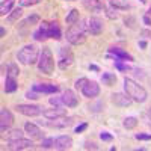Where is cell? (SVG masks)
I'll return each mask as SVG.
<instances>
[{"label":"cell","mask_w":151,"mask_h":151,"mask_svg":"<svg viewBox=\"0 0 151 151\" xmlns=\"http://www.w3.org/2000/svg\"><path fill=\"white\" fill-rule=\"evenodd\" d=\"M62 101H64V106H67V107H76L79 104V97L76 95L74 91L67 89L62 94Z\"/></svg>","instance_id":"19"},{"label":"cell","mask_w":151,"mask_h":151,"mask_svg":"<svg viewBox=\"0 0 151 151\" xmlns=\"http://www.w3.org/2000/svg\"><path fill=\"white\" fill-rule=\"evenodd\" d=\"M82 5L88 12H101L104 11V0H82Z\"/></svg>","instance_id":"16"},{"label":"cell","mask_w":151,"mask_h":151,"mask_svg":"<svg viewBox=\"0 0 151 151\" xmlns=\"http://www.w3.org/2000/svg\"><path fill=\"white\" fill-rule=\"evenodd\" d=\"M79 24L83 27V30L86 33H91V35H100L103 32V20L98 18V17H86L83 20L79 21Z\"/></svg>","instance_id":"5"},{"label":"cell","mask_w":151,"mask_h":151,"mask_svg":"<svg viewBox=\"0 0 151 151\" xmlns=\"http://www.w3.org/2000/svg\"><path fill=\"white\" fill-rule=\"evenodd\" d=\"M142 21H144V24L145 26H151V8L144 14V17H142Z\"/></svg>","instance_id":"38"},{"label":"cell","mask_w":151,"mask_h":151,"mask_svg":"<svg viewBox=\"0 0 151 151\" xmlns=\"http://www.w3.org/2000/svg\"><path fill=\"white\" fill-rule=\"evenodd\" d=\"M21 15H23V9H21V6H20V8H15V9H12L11 14H8L6 21H8L9 24H14V23H17V21L21 18Z\"/></svg>","instance_id":"25"},{"label":"cell","mask_w":151,"mask_h":151,"mask_svg":"<svg viewBox=\"0 0 151 151\" xmlns=\"http://www.w3.org/2000/svg\"><path fill=\"white\" fill-rule=\"evenodd\" d=\"M26 98H29V100H38V98H40V94L32 89V91H27L26 92Z\"/></svg>","instance_id":"43"},{"label":"cell","mask_w":151,"mask_h":151,"mask_svg":"<svg viewBox=\"0 0 151 151\" xmlns=\"http://www.w3.org/2000/svg\"><path fill=\"white\" fill-rule=\"evenodd\" d=\"M42 0H20V6L24 8V6H35L38 3H41Z\"/></svg>","instance_id":"35"},{"label":"cell","mask_w":151,"mask_h":151,"mask_svg":"<svg viewBox=\"0 0 151 151\" xmlns=\"http://www.w3.org/2000/svg\"><path fill=\"white\" fill-rule=\"evenodd\" d=\"M124 24H125L127 27H130V29H134L136 18H133V17H125V18H124Z\"/></svg>","instance_id":"39"},{"label":"cell","mask_w":151,"mask_h":151,"mask_svg":"<svg viewBox=\"0 0 151 151\" xmlns=\"http://www.w3.org/2000/svg\"><path fill=\"white\" fill-rule=\"evenodd\" d=\"M14 5H15V0H2V3H0V15L5 17L6 14H11Z\"/></svg>","instance_id":"22"},{"label":"cell","mask_w":151,"mask_h":151,"mask_svg":"<svg viewBox=\"0 0 151 151\" xmlns=\"http://www.w3.org/2000/svg\"><path fill=\"white\" fill-rule=\"evenodd\" d=\"M65 2H76V0H65Z\"/></svg>","instance_id":"50"},{"label":"cell","mask_w":151,"mask_h":151,"mask_svg":"<svg viewBox=\"0 0 151 151\" xmlns=\"http://www.w3.org/2000/svg\"><path fill=\"white\" fill-rule=\"evenodd\" d=\"M32 89L36 91L38 94H48V95H52V94H56L59 92V85H55V83H35L32 86Z\"/></svg>","instance_id":"11"},{"label":"cell","mask_w":151,"mask_h":151,"mask_svg":"<svg viewBox=\"0 0 151 151\" xmlns=\"http://www.w3.org/2000/svg\"><path fill=\"white\" fill-rule=\"evenodd\" d=\"M40 21H41V18H40V15H36V14H33V15H30V17H27L26 20H24V24L26 26H35V24H40Z\"/></svg>","instance_id":"32"},{"label":"cell","mask_w":151,"mask_h":151,"mask_svg":"<svg viewBox=\"0 0 151 151\" xmlns=\"http://www.w3.org/2000/svg\"><path fill=\"white\" fill-rule=\"evenodd\" d=\"M33 147V142H32V137L30 139H26V137H20V139H15V141H11L8 142V148L9 150H14V151H20V150H29Z\"/></svg>","instance_id":"13"},{"label":"cell","mask_w":151,"mask_h":151,"mask_svg":"<svg viewBox=\"0 0 151 151\" xmlns=\"http://www.w3.org/2000/svg\"><path fill=\"white\" fill-rule=\"evenodd\" d=\"M144 119H147V121H151V107L144 113Z\"/></svg>","instance_id":"45"},{"label":"cell","mask_w":151,"mask_h":151,"mask_svg":"<svg viewBox=\"0 0 151 151\" xmlns=\"http://www.w3.org/2000/svg\"><path fill=\"white\" fill-rule=\"evenodd\" d=\"M15 110L24 116H38V115H42L44 112L41 106H36V104H17Z\"/></svg>","instance_id":"7"},{"label":"cell","mask_w":151,"mask_h":151,"mask_svg":"<svg viewBox=\"0 0 151 151\" xmlns=\"http://www.w3.org/2000/svg\"><path fill=\"white\" fill-rule=\"evenodd\" d=\"M0 35H2V36H5V35H6V29H5V27L0 29Z\"/></svg>","instance_id":"49"},{"label":"cell","mask_w":151,"mask_h":151,"mask_svg":"<svg viewBox=\"0 0 151 151\" xmlns=\"http://www.w3.org/2000/svg\"><path fill=\"white\" fill-rule=\"evenodd\" d=\"M53 142H55V137H45L41 142V148L44 150H53Z\"/></svg>","instance_id":"34"},{"label":"cell","mask_w":151,"mask_h":151,"mask_svg":"<svg viewBox=\"0 0 151 151\" xmlns=\"http://www.w3.org/2000/svg\"><path fill=\"white\" fill-rule=\"evenodd\" d=\"M20 74V68L17 64H9L8 68H6V77H11V79H17Z\"/></svg>","instance_id":"28"},{"label":"cell","mask_w":151,"mask_h":151,"mask_svg":"<svg viewBox=\"0 0 151 151\" xmlns=\"http://www.w3.org/2000/svg\"><path fill=\"white\" fill-rule=\"evenodd\" d=\"M83 148H85V150H95V151L100 150V147H98L95 142H89V141H86V142H85Z\"/></svg>","instance_id":"41"},{"label":"cell","mask_w":151,"mask_h":151,"mask_svg":"<svg viewBox=\"0 0 151 151\" xmlns=\"http://www.w3.org/2000/svg\"><path fill=\"white\" fill-rule=\"evenodd\" d=\"M40 55L41 53H40V48H38L36 44H26L18 50L17 59L23 65H33V64H38Z\"/></svg>","instance_id":"2"},{"label":"cell","mask_w":151,"mask_h":151,"mask_svg":"<svg viewBox=\"0 0 151 151\" xmlns=\"http://www.w3.org/2000/svg\"><path fill=\"white\" fill-rule=\"evenodd\" d=\"M89 70H92V71H100V68H98L97 65H89Z\"/></svg>","instance_id":"48"},{"label":"cell","mask_w":151,"mask_h":151,"mask_svg":"<svg viewBox=\"0 0 151 151\" xmlns=\"http://www.w3.org/2000/svg\"><path fill=\"white\" fill-rule=\"evenodd\" d=\"M86 98H95L100 95V85L94 80H88L86 85L82 88V91H80Z\"/></svg>","instance_id":"12"},{"label":"cell","mask_w":151,"mask_h":151,"mask_svg":"<svg viewBox=\"0 0 151 151\" xmlns=\"http://www.w3.org/2000/svg\"><path fill=\"white\" fill-rule=\"evenodd\" d=\"M110 100H112V103L118 107H129L133 103V100L130 98V95L127 92L125 94L124 92H115V94L110 95Z\"/></svg>","instance_id":"9"},{"label":"cell","mask_w":151,"mask_h":151,"mask_svg":"<svg viewBox=\"0 0 151 151\" xmlns=\"http://www.w3.org/2000/svg\"><path fill=\"white\" fill-rule=\"evenodd\" d=\"M74 122V118L73 116H60V118H56V119H48L47 122H44V125L50 129H67L70 125H73Z\"/></svg>","instance_id":"8"},{"label":"cell","mask_w":151,"mask_h":151,"mask_svg":"<svg viewBox=\"0 0 151 151\" xmlns=\"http://www.w3.org/2000/svg\"><path fill=\"white\" fill-rule=\"evenodd\" d=\"M141 35H142V36H151V32H150V30H142Z\"/></svg>","instance_id":"46"},{"label":"cell","mask_w":151,"mask_h":151,"mask_svg":"<svg viewBox=\"0 0 151 151\" xmlns=\"http://www.w3.org/2000/svg\"><path fill=\"white\" fill-rule=\"evenodd\" d=\"M115 67H116V70H119V71H122V73L132 71V67L127 65V64H124L121 59H115Z\"/></svg>","instance_id":"33"},{"label":"cell","mask_w":151,"mask_h":151,"mask_svg":"<svg viewBox=\"0 0 151 151\" xmlns=\"http://www.w3.org/2000/svg\"><path fill=\"white\" fill-rule=\"evenodd\" d=\"M38 70L44 74H53L55 71V58L48 47H42L40 59H38Z\"/></svg>","instance_id":"3"},{"label":"cell","mask_w":151,"mask_h":151,"mask_svg":"<svg viewBox=\"0 0 151 151\" xmlns=\"http://www.w3.org/2000/svg\"><path fill=\"white\" fill-rule=\"evenodd\" d=\"M139 47L144 50V48H147V41H139Z\"/></svg>","instance_id":"47"},{"label":"cell","mask_w":151,"mask_h":151,"mask_svg":"<svg viewBox=\"0 0 151 151\" xmlns=\"http://www.w3.org/2000/svg\"><path fill=\"white\" fill-rule=\"evenodd\" d=\"M141 2H142V3H145V2H147V0H141Z\"/></svg>","instance_id":"51"},{"label":"cell","mask_w":151,"mask_h":151,"mask_svg":"<svg viewBox=\"0 0 151 151\" xmlns=\"http://www.w3.org/2000/svg\"><path fill=\"white\" fill-rule=\"evenodd\" d=\"M86 82H88V79H86V77H80V79H77V80H76V83H74V88H76L77 91H82V88L86 85Z\"/></svg>","instance_id":"36"},{"label":"cell","mask_w":151,"mask_h":151,"mask_svg":"<svg viewBox=\"0 0 151 151\" xmlns=\"http://www.w3.org/2000/svg\"><path fill=\"white\" fill-rule=\"evenodd\" d=\"M48 103L52 106H64V101H62V97H50Z\"/></svg>","instance_id":"37"},{"label":"cell","mask_w":151,"mask_h":151,"mask_svg":"<svg viewBox=\"0 0 151 151\" xmlns=\"http://www.w3.org/2000/svg\"><path fill=\"white\" fill-rule=\"evenodd\" d=\"M48 24H50L48 21L40 23V29L33 32V40L35 41H45V40L50 38V35H48Z\"/></svg>","instance_id":"20"},{"label":"cell","mask_w":151,"mask_h":151,"mask_svg":"<svg viewBox=\"0 0 151 151\" xmlns=\"http://www.w3.org/2000/svg\"><path fill=\"white\" fill-rule=\"evenodd\" d=\"M109 5L113 6L115 9H122V11H127L132 8L129 0H109Z\"/></svg>","instance_id":"26"},{"label":"cell","mask_w":151,"mask_h":151,"mask_svg":"<svg viewBox=\"0 0 151 151\" xmlns=\"http://www.w3.org/2000/svg\"><path fill=\"white\" fill-rule=\"evenodd\" d=\"M65 115H67V110L64 109V106H53L52 109H44L42 112V116L45 119H56Z\"/></svg>","instance_id":"14"},{"label":"cell","mask_w":151,"mask_h":151,"mask_svg":"<svg viewBox=\"0 0 151 151\" xmlns=\"http://www.w3.org/2000/svg\"><path fill=\"white\" fill-rule=\"evenodd\" d=\"M80 20V15H79V9H71L68 12V15L65 17V21L68 24H76V23H79Z\"/></svg>","instance_id":"27"},{"label":"cell","mask_w":151,"mask_h":151,"mask_svg":"<svg viewBox=\"0 0 151 151\" xmlns=\"http://www.w3.org/2000/svg\"><path fill=\"white\" fill-rule=\"evenodd\" d=\"M107 52H109V55L115 56V59H121V60H125V62H133L134 60V58L121 47H110Z\"/></svg>","instance_id":"18"},{"label":"cell","mask_w":151,"mask_h":151,"mask_svg":"<svg viewBox=\"0 0 151 151\" xmlns=\"http://www.w3.org/2000/svg\"><path fill=\"white\" fill-rule=\"evenodd\" d=\"M134 137L137 141H151V134H148V133H137Z\"/></svg>","instance_id":"42"},{"label":"cell","mask_w":151,"mask_h":151,"mask_svg":"<svg viewBox=\"0 0 151 151\" xmlns=\"http://www.w3.org/2000/svg\"><path fill=\"white\" fill-rule=\"evenodd\" d=\"M104 15L109 20H118V12L113 6H104Z\"/></svg>","instance_id":"31"},{"label":"cell","mask_w":151,"mask_h":151,"mask_svg":"<svg viewBox=\"0 0 151 151\" xmlns=\"http://www.w3.org/2000/svg\"><path fill=\"white\" fill-rule=\"evenodd\" d=\"M137 122H139V119H137V118H134V116H127V118L122 121V125H124V129L132 130V129H134L136 125H137Z\"/></svg>","instance_id":"30"},{"label":"cell","mask_w":151,"mask_h":151,"mask_svg":"<svg viewBox=\"0 0 151 151\" xmlns=\"http://www.w3.org/2000/svg\"><path fill=\"white\" fill-rule=\"evenodd\" d=\"M124 89L130 95V98L133 100V101H136V103H145L147 98H148L147 89L142 85L134 82L133 79H129V77L124 79Z\"/></svg>","instance_id":"1"},{"label":"cell","mask_w":151,"mask_h":151,"mask_svg":"<svg viewBox=\"0 0 151 151\" xmlns=\"http://www.w3.org/2000/svg\"><path fill=\"white\" fill-rule=\"evenodd\" d=\"M23 134H24V132L23 130H20V129H15V130H11L9 133H2V137L3 139H6L8 142H11V141H15V139H20V137H23Z\"/></svg>","instance_id":"23"},{"label":"cell","mask_w":151,"mask_h":151,"mask_svg":"<svg viewBox=\"0 0 151 151\" xmlns=\"http://www.w3.org/2000/svg\"><path fill=\"white\" fill-rule=\"evenodd\" d=\"M73 62H74V55L70 48L67 47H62L59 50V60H58V67L60 70H65L68 67L73 65Z\"/></svg>","instance_id":"6"},{"label":"cell","mask_w":151,"mask_h":151,"mask_svg":"<svg viewBox=\"0 0 151 151\" xmlns=\"http://www.w3.org/2000/svg\"><path fill=\"white\" fill-rule=\"evenodd\" d=\"M101 82L106 85V86H113L116 83V76L113 73H104L101 76Z\"/></svg>","instance_id":"29"},{"label":"cell","mask_w":151,"mask_h":151,"mask_svg":"<svg viewBox=\"0 0 151 151\" xmlns=\"http://www.w3.org/2000/svg\"><path fill=\"white\" fill-rule=\"evenodd\" d=\"M100 139H101L103 142H110L113 139V136L110 133H107V132H101L100 133Z\"/></svg>","instance_id":"40"},{"label":"cell","mask_w":151,"mask_h":151,"mask_svg":"<svg viewBox=\"0 0 151 151\" xmlns=\"http://www.w3.org/2000/svg\"><path fill=\"white\" fill-rule=\"evenodd\" d=\"M65 38L71 45H80L86 41V32L83 30V27L79 23L70 24V27L67 29V33H65Z\"/></svg>","instance_id":"4"},{"label":"cell","mask_w":151,"mask_h":151,"mask_svg":"<svg viewBox=\"0 0 151 151\" xmlns=\"http://www.w3.org/2000/svg\"><path fill=\"white\" fill-rule=\"evenodd\" d=\"M24 132H26L32 137V139H35V141H42L44 139V133H42V130L38 127L36 124L26 122V124H24Z\"/></svg>","instance_id":"15"},{"label":"cell","mask_w":151,"mask_h":151,"mask_svg":"<svg viewBox=\"0 0 151 151\" xmlns=\"http://www.w3.org/2000/svg\"><path fill=\"white\" fill-rule=\"evenodd\" d=\"M12 124H14V115L6 107H2V110H0V132L5 133Z\"/></svg>","instance_id":"10"},{"label":"cell","mask_w":151,"mask_h":151,"mask_svg":"<svg viewBox=\"0 0 151 151\" xmlns=\"http://www.w3.org/2000/svg\"><path fill=\"white\" fill-rule=\"evenodd\" d=\"M86 129H88V122H82L80 125H77V127L74 129V133H77V134L79 133H83Z\"/></svg>","instance_id":"44"},{"label":"cell","mask_w":151,"mask_h":151,"mask_svg":"<svg viewBox=\"0 0 151 151\" xmlns=\"http://www.w3.org/2000/svg\"><path fill=\"white\" fill-rule=\"evenodd\" d=\"M73 147V139L68 134H60L58 137H55L53 142V150H68Z\"/></svg>","instance_id":"17"},{"label":"cell","mask_w":151,"mask_h":151,"mask_svg":"<svg viewBox=\"0 0 151 151\" xmlns=\"http://www.w3.org/2000/svg\"><path fill=\"white\" fill-rule=\"evenodd\" d=\"M5 92L6 94H12L18 89V85H17V79H11V77H6L5 80Z\"/></svg>","instance_id":"24"},{"label":"cell","mask_w":151,"mask_h":151,"mask_svg":"<svg viewBox=\"0 0 151 151\" xmlns=\"http://www.w3.org/2000/svg\"><path fill=\"white\" fill-rule=\"evenodd\" d=\"M48 35H50L52 40H56V41H59L62 38V30H60V26H59L58 21H50V24H48Z\"/></svg>","instance_id":"21"}]
</instances>
